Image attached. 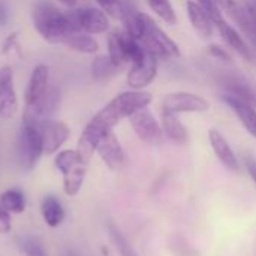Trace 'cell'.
I'll return each mask as SVG.
<instances>
[{"label":"cell","mask_w":256,"mask_h":256,"mask_svg":"<svg viewBox=\"0 0 256 256\" xmlns=\"http://www.w3.org/2000/svg\"><path fill=\"white\" fill-rule=\"evenodd\" d=\"M152 94L144 90H129L117 94L112 100H110L99 112L94 114V117L87 123L84 128L76 152L81 158V160L87 165L94 154L100 140L110 132L114 130V128L123 120L129 118L136 111L147 108L152 104Z\"/></svg>","instance_id":"6da1fadb"},{"label":"cell","mask_w":256,"mask_h":256,"mask_svg":"<svg viewBox=\"0 0 256 256\" xmlns=\"http://www.w3.org/2000/svg\"><path fill=\"white\" fill-rule=\"evenodd\" d=\"M32 21L36 32L50 44H63L74 34L68 12L62 10L50 0H39L32 10Z\"/></svg>","instance_id":"7a4b0ae2"},{"label":"cell","mask_w":256,"mask_h":256,"mask_svg":"<svg viewBox=\"0 0 256 256\" xmlns=\"http://www.w3.org/2000/svg\"><path fill=\"white\" fill-rule=\"evenodd\" d=\"M50 69L46 64H38L28 78L24 93L22 122L38 123L45 118V104L50 92Z\"/></svg>","instance_id":"3957f363"},{"label":"cell","mask_w":256,"mask_h":256,"mask_svg":"<svg viewBox=\"0 0 256 256\" xmlns=\"http://www.w3.org/2000/svg\"><path fill=\"white\" fill-rule=\"evenodd\" d=\"M42 154H44V148H42V140H40L38 123L21 122L20 132L16 136L18 165L22 170L30 171L38 165Z\"/></svg>","instance_id":"277c9868"},{"label":"cell","mask_w":256,"mask_h":256,"mask_svg":"<svg viewBox=\"0 0 256 256\" xmlns=\"http://www.w3.org/2000/svg\"><path fill=\"white\" fill-rule=\"evenodd\" d=\"M146 51L153 52L159 58H177L180 57V48L176 40H172L164 28H160L152 16H147L146 28L142 38L140 39Z\"/></svg>","instance_id":"5b68a950"},{"label":"cell","mask_w":256,"mask_h":256,"mask_svg":"<svg viewBox=\"0 0 256 256\" xmlns=\"http://www.w3.org/2000/svg\"><path fill=\"white\" fill-rule=\"evenodd\" d=\"M66 12L74 33L100 34L110 28L108 15L102 9L86 6V8L69 9Z\"/></svg>","instance_id":"8992f818"},{"label":"cell","mask_w":256,"mask_h":256,"mask_svg":"<svg viewBox=\"0 0 256 256\" xmlns=\"http://www.w3.org/2000/svg\"><path fill=\"white\" fill-rule=\"evenodd\" d=\"M219 9L225 12L238 28L256 45V21L246 0H216Z\"/></svg>","instance_id":"52a82bcc"},{"label":"cell","mask_w":256,"mask_h":256,"mask_svg":"<svg viewBox=\"0 0 256 256\" xmlns=\"http://www.w3.org/2000/svg\"><path fill=\"white\" fill-rule=\"evenodd\" d=\"M210 104L202 96L190 92H172L162 100V111L177 116L183 112H206Z\"/></svg>","instance_id":"ba28073f"},{"label":"cell","mask_w":256,"mask_h":256,"mask_svg":"<svg viewBox=\"0 0 256 256\" xmlns=\"http://www.w3.org/2000/svg\"><path fill=\"white\" fill-rule=\"evenodd\" d=\"M129 123L134 132L136 134V136L142 142L156 146L162 141V136H164L162 124L158 122V118L153 116V112L148 108H142L136 111L135 114H132L129 117Z\"/></svg>","instance_id":"9c48e42d"},{"label":"cell","mask_w":256,"mask_h":256,"mask_svg":"<svg viewBox=\"0 0 256 256\" xmlns=\"http://www.w3.org/2000/svg\"><path fill=\"white\" fill-rule=\"evenodd\" d=\"M38 128L42 140L44 154L46 156L56 154L70 135V129L68 128V124L58 120H51V118L39 120Z\"/></svg>","instance_id":"30bf717a"},{"label":"cell","mask_w":256,"mask_h":256,"mask_svg":"<svg viewBox=\"0 0 256 256\" xmlns=\"http://www.w3.org/2000/svg\"><path fill=\"white\" fill-rule=\"evenodd\" d=\"M158 66H159V57L154 56L153 52L146 51L144 57L140 62L130 64L128 76H126L128 86L132 90H142V88H146L156 78Z\"/></svg>","instance_id":"8fae6325"},{"label":"cell","mask_w":256,"mask_h":256,"mask_svg":"<svg viewBox=\"0 0 256 256\" xmlns=\"http://www.w3.org/2000/svg\"><path fill=\"white\" fill-rule=\"evenodd\" d=\"M18 111V94L15 90L14 70L10 66L0 68V118L10 120Z\"/></svg>","instance_id":"7c38bea8"},{"label":"cell","mask_w":256,"mask_h":256,"mask_svg":"<svg viewBox=\"0 0 256 256\" xmlns=\"http://www.w3.org/2000/svg\"><path fill=\"white\" fill-rule=\"evenodd\" d=\"M96 152L104 160V164L112 171H118L124 165V152L114 130H110L100 140Z\"/></svg>","instance_id":"4fadbf2b"},{"label":"cell","mask_w":256,"mask_h":256,"mask_svg":"<svg viewBox=\"0 0 256 256\" xmlns=\"http://www.w3.org/2000/svg\"><path fill=\"white\" fill-rule=\"evenodd\" d=\"M208 140H210V146L216 154V158L219 159V162L228 168L230 171H236L238 172L240 171V164H238V159L232 150V147L230 146V142L226 141V138L216 129H212L208 132Z\"/></svg>","instance_id":"5bb4252c"},{"label":"cell","mask_w":256,"mask_h":256,"mask_svg":"<svg viewBox=\"0 0 256 256\" xmlns=\"http://www.w3.org/2000/svg\"><path fill=\"white\" fill-rule=\"evenodd\" d=\"M224 102L236 112V116L238 117V120L242 122V124L246 128V130L256 138V108L255 105H250L242 99H237L231 94H224L222 96Z\"/></svg>","instance_id":"9a60e30c"},{"label":"cell","mask_w":256,"mask_h":256,"mask_svg":"<svg viewBox=\"0 0 256 256\" xmlns=\"http://www.w3.org/2000/svg\"><path fill=\"white\" fill-rule=\"evenodd\" d=\"M214 26L218 27V30H219V33H220L224 42H225L232 51H236L238 56H242V57L246 58V60H252V51H250V48L246 45L244 39L242 38L240 32H238L236 27H232V26H231L230 22H226L224 18L219 20V21H216Z\"/></svg>","instance_id":"2e32d148"},{"label":"cell","mask_w":256,"mask_h":256,"mask_svg":"<svg viewBox=\"0 0 256 256\" xmlns=\"http://www.w3.org/2000/svg\"><path fill=\"white\" fill-rule=\"evenodd\" d=\"M220 82L224 88L226 90V94H231L237 99H242L250 105L256 104V96L252 87L248 84V81L237 74H226L220 78Z\"/></svg>","instance_id":"e0dca14e"},{"label":"cell","mask_w":256,"mask_h":256,"mask_svg":"<svg viewBox=\"0 0 256 256\" xmlns=\"http://www.w3.org/2000/svg\"><path fill=\"white\" fill-rule=\"evenodd\" d=\"M186 10H188V18L195 28L196 33H200L202 38H208L213 33V20L212 16L194 0H189L186 3Z\"/></svg>","instance_id":"ac0fdd59"},{"label":"cell","mask_w":256,"mask_h":256,"mask_svg":"<svg viewBox=\"0 0 256 256\" xmlns=\"http://www.w3.org/2000/svg\"><path fill=\"white\" fill-rule=\"evenodd\" d=\"M40 214L46 226L57 228L63 224L66 218V212L63 204L54 195H45L40 202Z\"/></svg>","instance_id":"d6986e66"},{"label":"cell","mask_w":256,"mask_h":256,"mask_svg":"<svg viewBox=\"0 0 256 256\" xmlns=\"http://www.w3.org/2000/svg\"><path fill=\"white\" fill-rule=\"evenodd\" d=\"M160 124H162L164 134L171 141H174L177 144H186L188 142V130L183 126V123L180 122L177 114H171V112L162 111Z\"/></svg>","instance_id":"ffe728a7"},{"label":"cell","mask_w":256,"mask_h":256,"mask_svg":"<svg viewBox=\"0 0 256 256\" xmlns=\"http://www.w3.org/2000/svg\"><path fill=\"white\" fill-rule=\"evenodd\" d=\"M64 45L81 54H96L99 51V42L88 33H74L66 39Z\"/></svg>","instance_id":"44dd1931"},{"label":"cell","mask_w":256,"mask_h":256,"mask_svg":"<svg viewBox=\"0 0 256 256\" xmlns=\"http://www.w3.org/2000/svg\"><path fill=\"white\" fill-rule=\"evenodd\" d=\"M87 174V165L80 164L75 168H72L68 174L63 176V192L68 196H76L84 184Z\"/></svg>","instance_id":"7402d4cb"},{"label":"cell","mask_w":256,"mask_h":256,"mask_svg":"<svg viewBox=\"0 0 256 256\" xmlns=\"http://www.w3.org/2000/svg\"><path fill=\"white\" fill-rule=\"evenodd\" d=\"M0 206L10 214H20L26 210V196L20 189H8L0 194Z\"/></svg>","instance_id":"603a6c76"},{"label":"cell","mask_w":256,"mask_h":256,"mask_svg":"<svg viewBox=\"0 0 256 256\" xmlns=\"http://www.w3.org/2000/svg\"><path fill=\"white\" fill-rule=\"evenodd\" d=\"M120 69L111 62L108 56H98L92 63V76L96 81H106L114 76Z\"/></svg>","instance_id":"cb8c5ba5"},{"label":"cell","mask_w":256,"mask_h":256,"mask_svg":"<svg viewBox=\"0 0 256 256\" xmlns=\"http://www.w3.org/2000/svg\"><path fill=\"white\" fill-rule=\"evenodd\" d=\"M108 57L118 69H123L126 64H129L122 44V32H112L108 36Z\"/></svg>","instance_id":"d4e9b609"},{"label":"cell","mask_w":256,"mask_h":256,"mask_svg":"<svg viewBox=\"0 0 256 256\" xmlns=\"http://www.w3.org/2000/svg\"><path fill=\"white\" fill-rule=\"evenodd\" d=\"M80 164H84V162L81 160V158H80L76 150H62V152H57L56 159H54L56 168L63 176L68 174L72 168H75Z\"/></svg>","instance_id":"484cf974"},{"label":"cell","mask_w":256,"mask_h":256,"mask_svg":"<svg viewBox=\"0 0 256 256\" xmlns=\"http://www.w3.org/2000/svg\"><path fill=\"white\" fill-rule=\"evenodd\" d=\"M150 9L165 22L168 24H177V14L174 6L171 4V0H147Z\"/></svg>","instance_id":"4316f807"},{"label":"cell","mask_w":256,"mask_h":256,"mask_svg":"<svg viewBox=\"0 0 256 256\" xmlns=\"http://www.w3.org/2000/svg\"><path fill=\"white\" fill-rule=\"evenodd\" d=\"M20 248L26 256H48L42 242L36 237L26 236L20 238Z\"/></svg>","instance_id":"83f0119b"},{"label":"cell","mask_w":256,"mask_h":256,"mask_svg":"<svg viewBox=\"0 0 256 256\" xmlns=\"http://www.w3.org/2000/svg\"><path fill=\"white\" fill-rule=\"evenodd\" d=\"M110 234H111V238L117 248V250L120 252L122 256H138V254L132 249V246L129 244V242L124 238V236L114 226V225H110Z\"/></svg>","instance_id":"f1b7e54d"},{"label":"cell","mask_w":256,"mask_h":256,"mask_svg":"<svg viewBox=\"0 0 256 256\" xmlns=\"http://www.w3.org/2000/svg\"><path fill=\"white\" fill-rule=\"evenodd\" d=\"M96 2L105 14H108L114 18H122L123 9H124L123 0H96Z\"/></svg>","instance_id":"f546056e"},{"label":"cell","mask_w":256,"mask_h":256,"mask_svg":"<svg viewBox=\"0 0 256 256\" xmlns=\"http://www.w3.org/2000/svg\"><path fill=\"white\" fill-rule=\"evenodd\" d=\"M210 16H212V20H213V22H216V21H219V20H222L224 16H222V10L219 9V6H218V3H216V0H195Z\"/></svg>","instance_id":"4dcf8cb0"},{"label":"cell","mask_w":256,"mask_h":256,"mask_svg":"<svg viewBox=\"0 0 256 256\" xmlns=\"http://www.w3.org/2000/svg\"><path fill=\"white\" fill-rule=\"evenodd\" d=\"M208 54H210L212 57L220 60V62H225V63H231V62H232L231 54H230L225 48H222V46H219V45H216V44H213V45L208 46Z\"/></svg>","instance_id":"1f68e13d"},{"label":"cell","mask_w":256,"mask_h":256,"mask_svg":"<svg viewBox=\"0 0 256 256\" xmlns=\"http://www.w3.org/2000/svg\"><path fill=\"white\" fill-rule=\"evenodd\" d=\"M14 51L20 56V45H18V40H16V34L15 33L9 34V38L3 44V52L4 54H9L12 57L14 56Z\"/></svg>","instance_id":"d6a6232c"},{"label":"cell","mask_w":256,"mask_h":256,"mask_svg":"<svg viewBox=\"0 0 256 256\" xmlns=\"http://www.w3.org/2000/svg\"><path fill=\"white\" fill-rule=\"evenodd\" d=\"M12 230V220H10V213L6 212L0 206V234H8Z\"/></svg>","instance_id":"836d02e7"},{"label":"cell","mask_w":256,"mask_h":256,"mask_svg":"<svg viewBox=\"0 0 256 256\" xmlns=\"http://www.w3.org/2000/svg\"><path fill=\"white\" fill-rule=\"evenodd\" d=\"M9 22V9L8 6L0 0V27H4Z\"/></svg>","instance_id":"e575fe53"},{"label":"cell","mask_w":256,"mask_h":256,"mask_svg":"<svg viewBox=\"0 0 256 256\" xmlns=\"http://www.w3.org/2000/svg\"><path fill=\"white\" fill-rule=\"evenodd\" d=\"M246 166H248V171H249L250 177L254 178V182L256 183V160L248 158V159H246Z\"/></svg>","instance_id":"d590c367"},{"label":"cell","mask_w":256,"mask_h":256,"mask_svg":"<svg viewBox=\"0 0 256 256\" xmlns=\"http://www.w3.org/2000/svg\"><path fill=\"white\" fill-rule=\"evenodd\" d=\"M246 2H248V4L250 8V12H252V15H254L256 21V0H246Z\"/></svg>","instance_id":"8d00e7d4"},{"label":"cell","mask_w":256,"mask_h":256,"mask_svg":"<svg viewBox=\"0 0 256 256\" xmlns=\"http://www.w3.org/2000/svg\"><path fill=\"white\" fill-rule=\"evenodd\" d=\"M62 4H64V6H69V8H72V6H75L76 4V0H58Z\"/></svg>","instance_id":"74e56055"},{"label":"cell","mask_w":256,"mask_h":256,"mask_svg":"<svg viewBox=\"0 0 256 256\" xmlns=\"http://www.w3.org/2000/svg\"><path fill=\"white\" fill-rule=\"evenodd\" d=\"M62 256H76V255H75L72 250H63V252H62Z\"/></svg>","instance_id":"f35d334b"}]
</instances>
